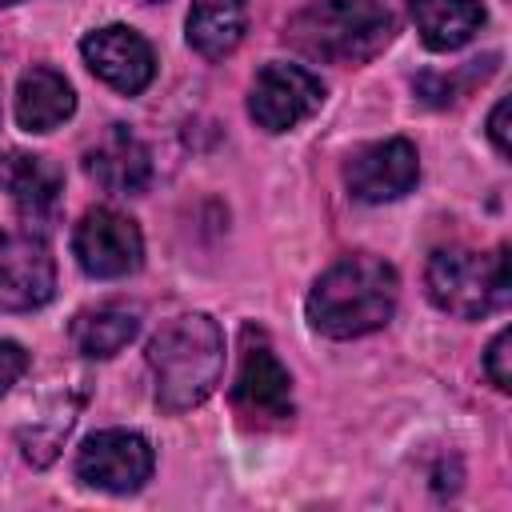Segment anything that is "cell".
<instances>
[{
  "label": "cell",
  "mask_w": 512,
  "mask_h": 512,
  "mask_svg": "<svg viewBox=\"0 0 512 512\" xmlns=\"http://www.w3.org/2000/svg\"><path fill=\"white\" fill-rule=\"evenodd\" d=\"M400 296L396 268L380 256H344L336 260L308 292V324L320 336L352 340L376 332L392 320Z\"/></svg>",
  "instance_id": "1"
},
{
  "label": "cell",
  "mask_w": 512,
  "mask_h": 512,
  "mask_svg": "<svg viewBox=\"0 0 512 512\" xmlns=\"http://www.w3.org/2000/svg\"><path fill=\"white\" fill-rule=\"evenodd\" d=\"M148 368L164 412H188L208 400L224 372V336L216 320L204 312L168 320L148 344Z\"/></svg>",
  "instance_id": "2"
},
{
  "label": "cell",
  "mask_w": 512,
  "mask_h": 512,
  "mask_svg": "<svg viewBox=\"0 0 512 512\" xmlns=\"http://www.w3.org/2000/svg\"><path fill=\"white\" fill-rule=\"evenodd\" d=\"M284 40L320 64H364L392 40V12L384 0H312L288 20Z\"/></svg>",
  "instance_id": "3"
},
{
  "label": "cell",
  "mask_w": 512,
  "mask_h": 512,
  "mask_svg": "<svg viewBox=\"0 0 512 512\" xmlns=\"http://www.w3.org/2000/svg\"><path fill=\"white\" fill-rule=\"evenodd\" d=\"M428 296L436 308L476 320L508 304L512 296V272H508V248L496 252H472V248H436L424 272Z\"/></svg>",
  "instance_id": "4"
},
{
  "label": "cell",
  "mask_w": 512,
  "mask_h": 512,
  "mask_svg": "<svg viewBox=\"0 0 512 512\" xmlns=\"http://www.w3.org/2000/svg\"><path fill=\"white\" fill-rule=\"evenodd\" d=\"M232 404L252 424H280L292 416V376L256 328H244V356L232 384Z\"/></svg>",
  "instance_id": "5"
},
{
  "label": "cell",
  "mask_w": 512,
  "mask_h": 512,
  "mask_svg": "<svg viewBox=\"0 0 512 512\" xmlns=\"http://www.w3.org/2000/svg\"><path fill=\"white\" fill-rule=\"evenodd\" d=\"M76 476L88 488L128 496L152 476V444L128 428L92 432L76 452Z\"/></svg>",
  "instance_id": "6"
},
{
  "label": "cell",
  "mask_w": 512,
  "mask_h": 512,
  "mask_svg": "<svg viewBox=\"0 0 512 512\" xmlns=\"http://www.w3.org/2000/svg\"><path fill=\"white\" fill-rule=\"evenodd\" d=\"M324 104V84L300 64H264L248 92V116L264 132H288Z\"/></svg>",
  "instance_id": "7"
},
{
  "label": "cell",
  "mask_w": 512,
  "mask_h": 512,
  "mask_svg": "<svg viewBox=\"0 0 512 512\" xmlns=\"http://www.w3.org/2000/svg\"><path fill=\"white\" fill-rule=\"evenodd\" d=\"M72 248H76L80 268L96 280H120L136 272L144 260L140 228L116 208H88L76 224Z\"/></svg>",
  "instance_id": "8"
},
{
  "label": "cell",
  "mask_w": 512,
  "mask_h": 512,
  "mask_svg": "<svg viewBox=\"0 0 512 512\" xmlns=\"http://www.w3.org/2000/svg\"><path fill=\"white\" fill-rule=\"evenodd\" d=\"M56 292V264L40 232H0V308L32 312Z\"/></svg>",
  "instance_id": "9"
},
{
  "label": "cell",
  "mask_w": 512,
  "mask_h": 512,
  "mask_svg": "<svg viewBox=\"0 0 512 512\" xmlns=\"http://www.w3.org/2000/svg\"><path fill=\"white\" fill-rule=\"evenodd\" d=\"M416 176H420V160H416V148L404 136H388V140L364 144L344 164V184L364 204L400 200L404 192H412Z\"/></svg>",
  "instance_id": "10"
},
{
  "label": "cell",
  "mask_w": 512,
  "mask_h": 512,
  "mask_svg": "<svg viewBox=\"0 0 512 512\" xmlns=\"http://www.w3.org/2000/svg\"><path fill=\"white\" fill-rule=\"evenodd\" d=\"M80 52H84V64L108 88H116L124 96L144 92L152 84V76H156L152 44L136 28H128V24H104V28L88 32L84 44H80Z\"/></svg>",
  "instance_id": "11"
},
{
  "label": "cell",
  "mask_w": 512,
  "mask_h": 512,
  "mask_svg": "<svg viewBox=\"0 0 512 512\" xmlns=\"http://www.w3.org/2000/svg\"><path fill=\"white\" fill-rule=\"evenodd\" d=\"M0 188L12 200V208L20 212V220L32 228H44L64 196V172L48 160V156H32V152H4L0 156Z\"/></svg>",
  "instance_id": "12"
},
{
  "label": "cell",
  "mask_w": 512,
  "mask_h": 512,
  "mask_svg": "<svg viewBox=\"0 0 512 512\" xmlns=\"http://www.w3.org/2000/svg\"><path fill=\"white\" fill-rule=\"evenodd\" d=\"M84 168L88 176L108 188V192H120V196H136L148 188L152 180V156L144 148V140L136 132H128L124 124H112L84 156Z\"/></svg>",
  "instance_id": "13"
},
{
  "label": "cell",
  "mask_w": 512,
  "mask_h": 512,
  "mask_svg": "<svg viewBox=\"0 0 512 512\" xmlns=\"http://www.w3.org/2000/svg\"><path fill=\"white\" fill-rule=\"evenodd\" d=\"M76 112V92L56 68H28L16 84V120L24 132H52Z\"/></svg>",
  "instance_id": "14"
},
{
  "label": "cell",
  "mask_w": 512,
  "mask_h": 512,
  "mask_svg": "<svg viewBox=\"0 0 512 512\" xmlns=\"http://www.w3.org/2000/svg\"><path fill=\"white\" fill-rule=\"evenodd\" d=\"M412 20L432 52H452L484 28V8L480 0H412Z\"/></svg>",
  "instance_id": "15"
},
{
  "label": "cell",
  "mask_w": 512,
  "mask_h": 512,
  "mask_svg": "<svg viewBox=\"0 0 512 512\" xmlns=\"http://www.w3.org/2000/svg\"><path fill=\"white\" fill-rule=\"evenodd\" d=\"M136 332H140V312L132 304H120V300L100 304V308H88V312H80L72 320V344H76V352L96 356V360L116 356Z\"/></svg>",
  "instance_id": "16"
},
{
  "label": "cell",
  "mask_w": 512,
  "mask_h": 512,
  "mask_svg": "<svg viewBox=\"0 0 512 512\" xmlns=\"http://www.w3.org/2000/svg\"><path fill=\"white\" fill-rule=\"evenodd\" d=\"M240 36H244V0H192L188 44L200 56L220 60L240 44Z\"/></svg>",
  "instance_id": "17"
},
{
  "label": "cell",
  "mask_w": 512,
  "mask_h": 512,
  "mask_svg": "<svg viewBox=\"0 0 512 512\" xmlns=\"http://www.w3.org/2000/svg\"><path fill=\"white\" fill-rule=\"evenodd\" d=\"M496 68V56H484V60H472L464 72H452V76H420L416 80V92L428 100V104H452L460 100V92L476 80H484L488 72Z\"/></svg>",
  "instance_id": "18"
},
{
  "label": "cell",
  "mask_w": 512,
  "mask_h": 512,
  "mask_svg": "<svg viewBox=\"0 0 512 512\" xmlns=\"http://www.w3.org/2000/svg\"><path fill=\"white\" fill-rule=\"evenodd\" d=\"M508 360H512V328H500L496 340L488 344V356H484V372H488V380H492L500 392L512 388V368H508Z\"/></svg>",
  "instance_id": "19"
},
{
  "label": "cell",
  "mask_w": 512,
  "mask_h": 512,
  "mask_svg": "<svg viewBox=\"0 0 512 512\" xmlns=\"http://www.w3.org/2000/svg\"><path fill=\"white\" fill-rule=\"evenodd\" d=\"M24 368H28V352L12 340H0V396L24 376Z\"/></svg>",
  "instance_id": "20"
},
{
  "label": "cell",
  "mask_w": 512,
  "mask_h": 512,
  "mask_svg": "<svg viewBox=\"0 0 512 512\" xmlns=\"http://www.w3.org/2000/svg\"><path fill=\"white\" fill-rule=\"evenodd\" d=\"M504 116H508V100H496V108H492V116H488V136H492V144H496L500 156H508V128H504Z\"/></svg>",
  "instance_id": "21"
},
{
  "label": "cell",
  "mask_w": 512,
  "mask_h": 512,
  "mask_svg": "<svg viewBox=\"0 0 512 512\" xmlns=\"http://www.w3.org/2000/svg\"><path fill=\"white\" fill-rule=\"evenodd\" d=\"M0 4H20V0H0Z\"/></svg>",
  "instance_id": "22"
}]
</instances>
